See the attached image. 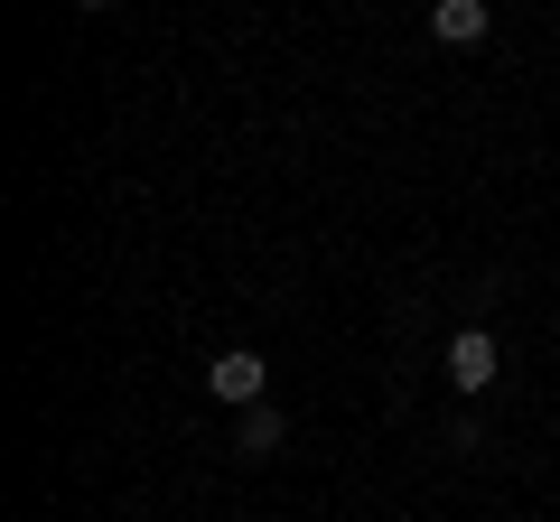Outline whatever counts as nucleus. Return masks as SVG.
I'll list each match as a JSON object with an SVG mask.
<instances>
[{
  "instance_id": "1",
  "label": "nucleus",
  "mask_w": 560,
  "mask_h": 522,
  "mask_svg": "<svg viewBox=\"0 0 560 522\" xmlns=\"http://www.w3.org/2000/svg\"><path fill=\"white\" fill-rule=\"evenodd\" d=\"M206 392H215V402H234V411H261V402H271V364H261L253 345H234V355L206 364Z\"/></svg>"
},
{
  "instance_id": "2",
  "label": "nucleus",
  "mask_w": 560,
  "mask_h": 522,
  "mask_svg": "<svg viewBox=\"0 0 560 522\" xmlns=\"http://www.w3.org/2000/svg\"><path fill=\"white\" fill-rule=\"evenodd\" d=\"M495 373H504V345L486 336V327H458V336H448V382H458V392H486Z\"/></svg>"
},
{
  "instance_id": "3",
  "label": "nucleus",
  "mask_w": 560,
  "mask_h": 522,
  "mask_svg": "<svg viewBox=\"0 0 560 522\" xmlns=\"http://www.w3.org/2000/svg\"><path fill=\"white\" fill-rule=\"evenodd\" d=\"M486 28H495L486 0H430V38H440V47H477Z\"/></svg>"
},
{
  "instance_id": "4",
  "label": "nucleus",
  "mask_w": 560,
  "mask_h": 522,
  "mask_svg": "<svg viewBox=\"0 0 560 522\" xmlns=\"http://www.w3.org/2000/svg\"><path fill=\"white\" fill-rule=\"evenodd\" d=\"M280 439H290V420H280L271 402H261V411H243V420H234V448H243V458H280Z\"/></svg>"
}]
</instances>
